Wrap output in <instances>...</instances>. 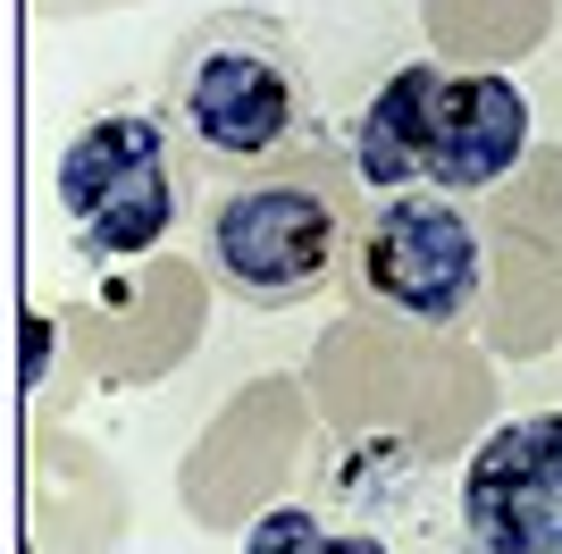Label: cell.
Masks as SVG:
<instances>
[{
	"label": "cell",
	"mask_w": 562,
	"mask_h": 554,
	"mask_svg": "<svg viewBox=\"0 0 562 554\" xmlns=\"http://www.w3.org/2000/svg\"><path fill=\"white\" fill-rule=\"evenodd\" d=\"M168 126L202 177H252L319 135V85L303 43L260 9H211L168 51Z\"/></svg>",
	"instance_id": "cell-1"
},
{
	"label": "cell",
	"mask_w": 562,
	"mask_h": 554,
	"mask_svg": "<svg viewBox=\"0 0 562 554\" xmlns=\"http://www.w3.org/2000/svg\"><path fill=\"white\" fill-rule=\"evenodd\" d=\"M345 286L370 320L395 328H462L487 295V235L479 210L462 193H378L352 219V253H345Z\"/></svg>",
	"instance_id": "cell-5"
},
{
	"label": "cell",
	"mask_w": 562,
	"mask_h": 554,
	"mask_svg": "<svg viewBox=\"0 0 562 554\" xmlns=\"http://www.w3.org/2000/svg\"><path fill=\"white\" fill-rule=\"evenodd\" d=\"M352 219H361V177H352L345 143L311 135L303 152H285L252 177H227V193H211L202 269L235 302L285 311V302H311L319 286L345 277Z\"/></svg>",
	"instance_id": "cell-2"
},
{
	"label": "cell",
	"mask_w": 562,
	"mask_h": 554,
	"mask_svg": "<svg viewBox=\"0 0 562 554\" xmlns=\"http://www.w3.org/2000/svg\"><path fill=\"white\" fill-rule=\"evenodd\" d=\"M50 193H59V228H68L76 261L135 269L177 235L186 193H193V160L177 143V126H168V110L117 101V110H93L59 143Z\"/></svg>",
	"instance_id": "cell-4"
},
{
	"label": "cell",
	"mask_w": 562,
	"mask_h": 554,
	"mask_svg": "<svg viewBox=\"0 0 562 554\" xmlns=\"http://www.w3.org/2000/svg\"><path fill=\"white\" fill-rule=\"evenodd\" d=\"M462 530L479 554H562V412H520L470 445Z\"/></svg>",
	"instance_id": "cell-6"
},
{
	"label": "cell",
	"mask_w": 562,
	"mask_h": 554,
	"mask_svg": "<svg viewBox=\"0 0 562 554\" xmlns=\"http://www.w3.org/2000/svg\"><path fill=\"white\" fill-rule=\"evenodd\" d=\"M50 362H59V320L25 311V395H50Z\"/></svg>",
	"instance_id": "cell-8"
},
{
	"label": "cell",
	"mask_w": 562,
	"mask_h": 554,
	"mask_svg": "<svg viewBox=\"0 0 562 554\" xmlns=\"http://www.w3.org/2000/svg\"><path fill=\"white\" fill-rule=\"evenodd\" d=\"M244 554H395L378 530H328L319 512H303V505H269L244 530Z\"/></svg>",
	"instance_id": "cell-7"
},
{
	"label": "cell",
	"mask_w": 562,
	"mask_h": 554,
	"mask_svg": "<svg viewBox=\"0 0 562 554\" xmlns=\"http://www.w3.org/2000/svg\"><path fill=\"white\" fill-rule=\"evenodd\" d=\"M470 554H479V546H470Z\"/></svg>",
	"instance_id": "cell-9"
},
{
	"label": "cell",
	"mask_w": 562,
	"mask_h": 554,
	"mask_svg": "<svg viewBox=\"0 0 562 554\" xmlns=\"http://www.w3.org/2000/svg\"><path fill=\"white\" fill-rule=\"evenodd\" d=\"M529 152V101L513 76L487 68H437L412 59L361 101L345 126V160L370 193H495Z\"/></svg>",
	"instance_id": "cell-3"
}]
</instances>
